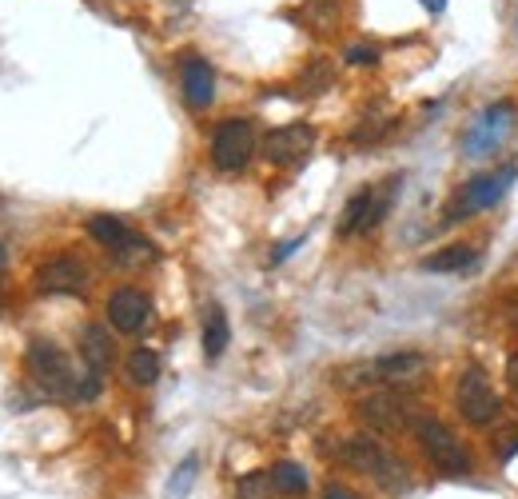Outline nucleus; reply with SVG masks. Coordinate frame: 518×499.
<instances>
[{"label":"nucleus","mask_w":518,"mask_h":499,"mask_svg":"<svg viewBox=\"0 0 518 499\" xmlns=\"http://www.w3.org/2000/svg\"><path fill=\"white\" fill-rule=\"evenodd\" d=\"M315 148V128L311 124H283L275 132H267L263 140V156L275 164V168H295L311 156Z\"/></svg>","instance_id":"nucleus-11"},{"label":"nucleus","mask_w":518,"mask_h":499,"mask_svg":"<svg viewBox=\"0 0 518 499\" xmlns=\"http://www.w3.org/2000/svg\"><path fill=\"white\" fill-rule=\"evenodd\" d=\"M299 244H303V236H299V240H283V248H275V256H271V264H279V260H287V256H291V252H295Z\"/></svg>","instance_id":"nucleus-27"},{"label":"nucleus","mask_w":518,"mask_h":499,"mask_svg":"<svg viewBox=\"0 0 518 499\" xmlns=\"http://www.w3.org/2000/svg\"><path fill=\"white\" fill-rule=\"evenodd\" d=\"M24 368H28V376L40 384V392H44V396H56V400H76L80 380H84L80 372H72V360L64 356V348L52 344V340H44V336H36V340L28 344Z\"/></svg>","instance_id":"nucleus-2"},{"label":"nucleus","mask_w":518,"mask_h":499,"mask_svg":"<svg viewBox=\"0 0 518 499\" xmlns=\"http://www.w3.org/2000/svg\"><path fill=\"white\" fill-rule=\"evenodd\" d=\"M228 340H232L228 312H224L220 304H212V308H208V316H204V356H208V360H220V356H224V348H228Z\"/></svg>","instance_id":"nucleus-18"},{"label":"nucleus","mask_w":518,"mask_h":499,"mask_svg":"<svg viewBox=\"0 0 518 499\" xmlns=\"http://www.w3.org/2000/svg\"><path fill=\"white\" fill-rule=\"evenodd\" d=\"M267 492H275L271 472H252L240 480V499H267Z\"/></svg>","instance_id":"nucleus-24"},{"label":"nucleus","mask_w":518,"mask_h":499,"mask_svg":"<svg viewBox=\"0 0 518 499\" xmlns=\"http://www.w3.org/2000/svg\"><path fill=\"white\" fill-rule=\"evenodd\" d=\"M80 356H84V368L104 380V372H108V364H112V340H108V332H104L100 324H88V328H84V336H80Z\"/></svg>","instance_id":"nucleus-16"},{"label":"nucleus","mask_w":518,"mask_h":499,"mask_svg":"<svg viewBox=\"0 0 518 499\" xmlns=\"http://www.w3.org/2000/svg\"><path fill=\"white\" fill-rule=\"evenodd\" d=\"M256 152V128L248 120H224L216 132H212V164L220 172H240L248 168Z\"/></svg>","instance_id":"nucleus-9"},{"label":"nucleus","mask_w":518,"mask_h":499,"mask_svg":"<svg viewBox=\"0 0 518 499\" xmlns=\"http://www.w3.org/2000/svg\"><path fill=\"white\" fill-rule=\"evenodd\" d=\"M124 372H128V380H132L136 388H152V384L160 380V356L148 352V348H136V352L128 356V364H124Z\"/></svg>","instance_id":"nucleus-19"},{"label":"nucleus","mask_w":518,"mask_h":499,"mask_svg":"<svg viewBox=\"0 0 518 499\" xmlns=\"http://www.w3.org/2000/svg\"><path fill=\"white\" fill-rule=\"evenodd\" d=\"M515 124H518L515 100H495V104H487L483 112L471 116V124H467V132H463V156H467V160H487V156H495V152L511 140Z\"/></svg>","instance_id":"nucleus-4"},{"label":"nucleus","mask_w":518,"mask_h":499,"mask_svg":"<svg viewBox=\"0 0 518 499\" xmlns=\"http://www.w3.org/2000/svg\"><path fill=\"white\" fill-rule=\"evenodd\" d=\"M371 200H375V188H359L347 204H343V216H339V236H359V232H371Z\"/></svg>","instance_id":"nucleus-17"},{"label":"nucleus","mask_w":518,"mask_h":499,"mask_svg":"<svg viewBox=\"0 0 518 499\" xmlns=\"http://www.w3.org/2000/svg\"><path fill=\"white\" fill-rule=\"evenodd\" d=\"M180 80H184V100H188L196 112H204V108L216 100V72H212V64H208L204 56L188 52L184 64H180Z\"/></svg>","instance_id":"nucleus-14"},{"label":"nucleus","mask_w":518,"mask_h":499,"mask_svg":"<svg viewBox=\"0 0 518 499\" xmlns=\"http://www.w3.org/2000/svg\"><path fill=\"white\" fill-rule=\"evenodd\" d=\"M427 372V356L423 352H391V356H379V360H367V364H355L347 372L335 376L339 388H403V384H415L419 376Z\"/></svg>","instance_id":"nucleus-3"},{"label":"nucleus","mask_w":518,"mask_h":499,"mask_svg":"<svg viewBox=\"0 0 518 499\" xmlns=\"http://www.w3.org/2000/svg\"><path fill=\"white\" fill-rule=\"evenodd\" d=\"M411 436L419 440L423 456H427L443 476H467V472H471V452L459 444V436H455L439 416L419 412V420L411 424Z\"/></svg>","instance_id":"nucleus-5"},{"label":"nucleus","mask_w":518,"mask_h":499,"mask_svg":"<svg viewBox=\"0 0 518 499\" xmlns=\"http://www.w3.org/2000/svg\"><path fill=\"white\" fill-rule=\"evenodd\" d=\"M339 464H347L351 472H359V476H371L383 492H391V496H403L407 488H411V476H407V464L391 452V448H383L375 436H363V432H355V436H343V440H335L331 448H327Z\"/></svg>","instance_id":"nucleus-1"},{"label":"nucleus","mask_w":518,"mask_h":499,"mask_svg":"<svg viewBox=\"0 0 518 499\" xmlns=\"http://www.w3.org/2000/svg\"><path fill=\"white\" fill-rule=\"evenodd\" d=\"M503 316H507V324L518 328V292L515 296H507V308H503Z\"/></svg>","instance_id":"nucleus-28"},{"label":"nucleus","mask_w":518,"mask_h":499,"mask_svg":"<svg viewBox=\"0 0 518 499\" xmlns=\"http://www.w3.org/2000/svg\"><path fill=\"white\" fill-rule=\"evenodd\" d=\"M196 476H200V460H196V456H188V460L176 468V476L168 480V492H164V499H184L188 492H192Z\"/></svg>","instance_id":"nucleus-22"},{"label":"nucleus","mask_w":518,"mask_h":499,"mask_svg":"<svg viewBox=\"0 0 518 499\" xmlns=\"http://www.w3.org/2000/svg\"><path fill=\"white\" fill-rule=\"evenodd\" d=\"M323 499H359V496H355L351 488H343V484H327V488H323Z\"/></svg>","instance_id":"nucleus-26"},{"label":"nucleus","mask_w":518,"mask_h":499,"mask_svg":"<svg viewBox=\"0 0 518 499\" xmlns=\"http://www.w3.org/2000/svg\"><path fill=\"white\" fill-rule=\"evenodd\" d=\"M518 180V164H503V168H495V172H483V176H475L467 188H459L455 192V200L447 204V224H459V220H467V216H475V212H483V208H495L511 188H515Z\"/></svg>","instance_id":"nucleus-6"},{"label":"nucleus","mask_w":518,"mask_h":499,"mask_svg":"<svg viewBox=\"0 0 518 499\" xmlns=\"http://www.w3.org/2000/svg\"><path fill=\"white\" fill-rule=\"evenodd\" d=\"M507 384H511V388L518 392V352L511 356V360H507Z\"/></svg>","instance_id":"nucleus-29"},{"label":"nucleus","mask_w":518,"mask_h":499,"mask_svg":"<svg viewBox=\"0 0 518 499\" xmlns=\"http://www.w3.org/2000/svg\"><path fill=\"white\" fill-rule=\"evenodd\" d=\"M515 32H518V12H515Z\"/></svg>","instance_id":"nucleus-31"},{"label":"nucleus","mask_w":518,"mask_h":499,"mask_svg":"<svg viewBox=\"0 0 518 499\" xmlns=\"http://www.w3.org/2000/svg\"><path fill=\"white\" fill-rule=\"evenodd\" d=\"M419 4H423V8H427V12H435V16H439V12H443V8H447V0H419Z\"/></svg>","instance_id":"nucleus-30"},{"label":"nucleus","mask_w":518,"mask_h":499,"mask_svg":"<svg viewBox=\"0 0 518 499\" xmlns=\"http://www.w3.org/2000/svg\"><path fill=\"white\" fill-rule=\"evenodd\" d=\"M303 24L315 28V32H331L339 24V0H307L303 4Z\"/></svg>","instance_id":"nucleus-21"},{"label":"nucleus","mask_w":518,"mask_h":499,"mask_svg":"<svg viewBox=\"0 0 518 499\" xmlns=\"http://www.w3.org/2000/svg\"><path fill=\"white\" fill-rule=\"evenodd\" d=\"M88 264L76 260V256H52L36 268V288L44 296H76L88 288Z\"/></svg>","instance_id":"nucleus-12"},{"label":"nucleus","mask_w":518,"mask_h":499,"mask_svg":"<svg viewBox=\"0 0 518 499\" xmlns=\"http://www.w3.org/2000/svg\"><path fill=\"white\" fill-rule=\"evenodd\" d=\"M483 260V252L475 248V244H447V248H439V252H431V256H423V272H435V276H451V272H467V268H475Z\"/></svg>","instance_id":"nucleus-15"},{"label":"nucleus","mask_w":518,"mask_h":499,"mask_svg":"<svg viewBox=\"0 0 518 499\" xmlns=\"http://www.w3.org/2000/svg\"><path fill=\"white\" fill-rule=\"evenodd\" d=\"M271 484H275V492H283V496H303V492H307V468H299V464H291V460H279V464L271 468Z\"/></svg>","instance_id":"nucleus-20"},{"label":"nucleus","mask_w":518,"mask_h":499,"mask_svg":"<svg viewBox=\"0 0 518 499\" xmlns=\"http://www.w3.org/2000/svg\"><path fill=\"white\" fill-rule=\"evenodd\" d=\"M88 236L96 244H104L116 260H152L156 256L152 244L140 232H132L124 220H116V216H92L88 220Z\"/></svg>","instance_id":"nucleus-10"},{"label":"nucleus","mask_w":518,"mask_h":499,"mask_svg":"<svg viewBox=\"0 0 518 499\" xmlns=\"http://www.w3.org/2000/svg\"><path fill=\"white\" fill-rule=\"evenodd\" d=\"M355 416H359L363 424H371L375 432H399V428L411 432V424L419 420V408H415L411 396H403V392L391 388V392L363 396V400L355 404Z\"/></svg>","instance_id":"nucleus-8"},{"label":"nucleus","mask_w":518,"mask_h":499,"mask_svg":"<svg viewBox=\"0 0 518 499\" xmlns=\"http://www.w3.org/2000/svg\"><path fill=\"white\" fill-rule=\"evenodd\" d=\"M331 84H335V68H331L327 60H315V64L303 72V88H307L311 96H315V92H327Z\"/></svg>","instance_id":"nucleus-23"},{"label":"nucleus","mask_w":518,"mask_h":499,"mask_svg":"<svg viewBox=\"0 0 518 499\" xmlns=\"http://www.w3.org/2000/svg\"><path fill=\"white\" fill-rule=\"evenodd\" d=\"M148 316H152V300L140 288H116L108 296V320L116 332H128V336L140 332L148 324Z\"/></svg>","instance_id":"nucleus-13"},{"label":"nucleus","mask_w":518,"mask_h":499,"mask_svg":"<svg viewBox=\"0 0 518 499\" xmlns=\"http://www.w3.org/2000/svg\"><path fill=\"white\" fill-rule=\"evenodd\" d=\"M455 408H459V416H463L467 424H475V428H487V424L499 420V392H495L491 376H487L479 364L463 368V376H459V384H455Z\"/></svg>","instance_id":"nucleus-7"},{"label":"nucleus","mask_w":518,"mask_h":499,"mask_svg":"<svg viewBox=\"0 0 518 499\" xmlns=\"http://www.w3.org/2000/svg\"><path fill=\"white\" fill-rule=\"evenodd\" d=\"M343 60H347V64H375V60H379V48H375V44H351V48L343 52Z\"/></svg>","instance_id":"nucleus-25"}]
</instances>
